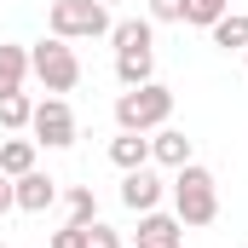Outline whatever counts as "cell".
<instances>
[{"label":"cell","instance_id":"obj_1","mask_svg":"<svg viewBox=\"0 0 248 248\" xmlns=\"http://www.w3.org/2000/svg\"><path fill=\"white\" fill-rule=\"evenodd\" d=\"M173 214H179V225H214L219 219V185H214V173L202 168V162H185V168H173Z\"/></svg>","mask_w":248,"mask_h":248},{"label":"cell","instance_id":"obj_2","mask_svg":"<svg viewBox=\"0 0 248 248\" xmlns=\"http://www.w3.org/2000/svg\"><path fill=\"white\" fill-rule=\"evenodd\" d=\"M168 116H173V87H162V81L127 87L116 98V127L122 133H156V127H168Z\"/></svg>","mask_w":248,"mask_h":248},{"label":"cell","instance_id":"obj_3","mask_svg":"<svg viewBox=\"0 0 248 248\" xmlns=\"http://www.w3.org/2000/svg\"><path fill=\"white\" fill-rule=\"evenodd\" d=\"M110 6L104 0H52V12H46V29L58 35V41H98V35H110Z\"/></svg>","mask_w":248,"mask_h":248},{"label":"cell","instance_id":"obj_4","mask_svg":"<svg viewBox=\"0 0 248 248\" xmlns=\"http://www.w3.org/2000/svg\"><path fill=\"white\" fill-rule=\"evenodd\" d=\"M29 75L46 87V93H69L75 81H81V58H75V46L69 41H58V35H46V41H35L29 46Z\"/></svg>","mask_w":248,"mask_h":248},{"label":"cell","instance_id":"obj_5","mask_svg":"<svg viewBox=\"0 0 248 248\" xmlns=\"http://www.w3.org/2000/svg\"><path fill=\"white\" fill-rule=\"evenodd\" d=\"M75 133H81V127H75L69 98L52 93V98H41V104H35V116H29V139H35V144H46V150H69V144H75Z\"/></svg>","mask_w":248,"mask_h":248},{"label":"cell","instance_id":"obj_6","mask_svg":"<svg viewBox=\"0 0 248 248\" xmlns=\"http://www.w3.org/2000/svg\"><path fill=\"white\" fill-rule=\"evenodd\" d=\"M179 243H185V225H179V214H162V208L139 214L133 248H179Z\"/></svg>","mask_w":248,"mask_h":248},{"label":"cell","instance_id":"obj_7","mask_svg":"<svg viewBox=\"0 0 248 248\" xmlns=\"http://www.w3.org/2000/svg\"><path fill=\"white\" fill-rule=\"evenodd\" d=\"M12 202H17L23 214H46V208L58 202V179L41 173V168H29L23 179H12Z\"/></svg>","mask_w":248,"mask_h":248},{"label":"cell","instance_id":"obj_8","mask_svg":"<svg viewBox=\"0 0 248 248\" xmlns=\"http://www.w3.org/2000/svg\"><path fill=\"white\" fill-rule=\"evenodd\" d=\"M162 196H168V185L156 179V168H133V173H122V202L133 208V214L162 208Z\"/></svg>","mask_w":248,"mask_h":248},{"label":"cell","instance_id":"obj_9","mask_svg":"<svg viewBox=\"0 0 248 248\" xmlns=\"http://www.w3.org/2000/svg\"><path fill=\"white\" fill-rule=\"evenodd\" d=\"M190 156H196V150H190V139L179 133V127H156V133H150V162H162V168H185Z\"/></svg>","mask_w":248,"mask_h":248},{"label":"cell","instance_id":"obj_10","mask_svg":"<svg viewBox=\"0 0 248 248\" xmlns=\"http://www.w3.org/2000/svg\"><path fill=\"white\" fill-rule=\"evenodd\" d=\"M116 81H122V87H144V81H156V46L116 52Z\"/></svg>","mask_w":248,"mask_h":248},{"label":"cell","instance_id":"obj_11","mask_svg":"<svg viewBox=\"0 0 248 248\" xmlns=\"http://www.w3.org/2000/svg\"><path fill=\"white\" fill-rule=\"evenodd\" d=\"M110 162L133 173V168H150V133H116L110 139Z\"/></svg>","mask_w":248,"mask_h":248},{"label":"cell","instance_id":"obj_12","mask_svg":"<svg viewBox=\"0 0 248 248\" xmlns=\"http://www.w3.org/2000/svg\"><path fill=\"white\" fill-rule=\"evenodd\" d=\"M23 81H29V46L0 41V93H23Z\"/></svg>","mask_w":248,"mask_h":248},{"label":"cell","instance_id":"obj_13","mask_svg":"<svg viewBox=\"0 0 248 248\" xmlns=\"http://www.w3.org/2000/svg\"><path fill=\"white\" fill-rule=\"evenodd\" d=\"M35 150H41L35 139H0V173L6 179H23L35 168Z\"/></svg>","mask_w":248,"mask_h":248},{"label":"cell","instance_id":"obj_14","mask_svg":"<svg viewBox=\"0 0 248 248\" xmlns=\"http://www.w3.org/2000/svg\"><path fill=\"white\" fill-rule=\"evenodd\" d=\"M150 41H156V23H150V17H122V23H110V46H116V52L150 46Z\"/></svg>","mask_w":248,"mask_h":248},{"label":"cell","instance_id":"obj_15","mask_svg":"<svg viewBox=\"0 0 248 248\" xmlns=\"http://www.w3.org/2000/svg\"><path fill=\"white\" fill-rule=\"evenodd\" d=\"M208 35H214V46H219V52H248V12H225Z\"/></svg>","mask_w":248,"mask_h":248},{"label":"cell","instance_id":"obj_16","mask_svg":"<svg viewBox=\"0 0 248 248\" xmlns=\"http://www.w3.org/2000/svg\"><path fill=\"white\" fill-rule=\"evenodd\" d=\"M29 116H35V98L29 93H0V127L6 133H23Z\"/></svg>","mask_w":248,"mask_h":248},{"label":"cell","instance_id":"obj_17","mask_svg":"<svg viewBox=\"0 0 248 248\" xmlns=\"http://www.w3.org/2000/svg\"><path fill=\"white\" fill-rule=\"evenodd\" d=\"M63 202H69V225H93V219H98V196H93V185L63 190Z\"/></svg>","mask_w":248,"mask_h":248},{"label":"cell","instance_id":"obj_18","mask_svg":"<svg viewBox=\"0 0 248 248\" xmlns=\"http://www.w3.org/2000/svg\"><path fill=\"white\" fill-rule=\"evenodd\" d=\"M225 12H231V0H190V17H185V23H196V29H214Z\"/></svg>","mask_w":248,"mask_h":248},{"label":"cell","instance_id":"obj_19","mask_svg":"<svg viewBox=\"0 0 248 248\" xmlns=\"http://www.w3.org/2000/svg\"><path fill=\"white\" fill-rule=\"evenodd\" d=\"M190 0H150V23H185Z\"/></svg>","mask_w":248,"mask_h":248},{"label":"cell","instance_id":"obj_20","mask_svg":"<svg viewBox=\"0 0 248 248\" xmlns=\"http://www.w3.org/2000/svg\"><path fill=\"white\" fill-rule=\"evenodd\" d=\"M87 248H122V231H116V225H98V219H93V225H87Z\"/></svg>","mask_w":248,"mask_h":248},{"label":"cell","instance_id":"obj_21","mask_svg":"<svg viewBox=\"0 0 248 248\" xmlns=\"http://www.w3.org/2000/svg\"><path fill=\"white\" fill-rule=\"evenodd\" d=\"M52 248H87V225H63V231H52Z\"/></svg>","mask_w":248,"mask_h":248},{"label":"cell","instance_id":"obj_22","mask_svg":"<svg viewBox=\"0 0 248 248\" xmlns=\"http://www.w3.org/2000/svg\"><path fill=\"white\" fill-rule=\"evenodd\" d=\"M12 208H17V202H12V179L0 173V214H12Z\"/></svg>","mask_w":248,"mask_h":248},{"label":"cell","instance_id":"obj_23","mask_svg":"<svg viewBox=\"0 0 248 248\" xmlns=\"http://www.w3.org/2000/svg\"><path fill=\"white\" fill-rule=\"evenodd\" d=\"M104 6H122V0H104Z\"/></svg>","mask_w":248,"mask_h":248},{"label":"cell","instance_id":"obj_24","mask_svg":"<svg viewBox=\"0 0 248 248\" xmlns=\"http://www.w3.org/2000/svg\"><path fill=\"white\" fill-rule=\"evenodd\" d=\"M243 69H248V52H243Z\"/></svg>","mask_w":248,"mask_h":248},{"label":"cell","instance_id":"obj_25","mask_svg":"<svg viewBox=\"0 0 248 248\" xmlns=\"http://www.w3.org/2000/svg\"><path fill=\"white\" fill-rule=\"evenodd\" d=\"M0 248H6V243H0Z\"/></svg>","mask_w":248,"mask_h":248}]
</instances>
